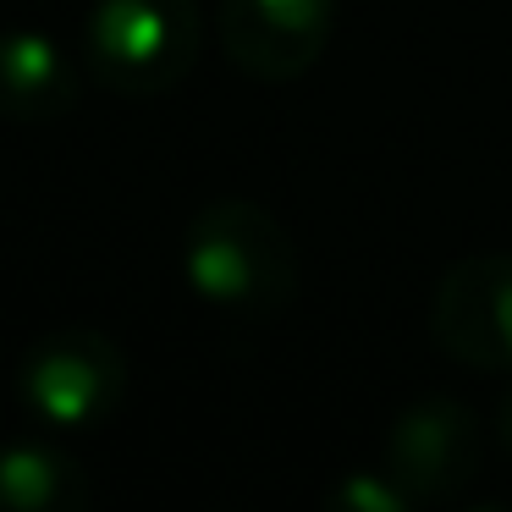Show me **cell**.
<instances>
[{
  "mask_svg": "<svg viewBox=\"0 0 512 512\" xmlns=\"http://www.w3.org/2000/svg\"><path fill=\"white\" fill-rule=\"evenodd\" d=\"M182 270L193 292L226 314H276L298 292V254L270 210L248 199H215L182 237Z\"/></svg>",
  "mask_w": 512,
  "mask_h": 512,
  "instance_id": "obj_1",
  "label": "cell"
},
{
  "mask_svg": "<svg viewBox=\"0 0 512 512\" xmlns=\"http://www.w3.org/2000/svg\"><path fill=\"white\" fill-rule=\"evenodd\" d=\"M204 45L199 0H100L83 28V67L127 100L171 94Z\"/></svg>",
  "mask_w": 512,
  "mask_h": 512,
  "instance_id": "obj_2",
  "label": "cell"
},
{
  "mask_svg": "<svg viewBox=\"0 0 512 512\" xmlns=\"http://www.w3.org/2000/svg\"><path fill=\"white\" fill-rule=\"evenodd\" d=\"M127 380V358L100 331H56L28 347L17 369L28 413L50 430H94L116 413Z\"/></svg>",
  "mask_w": 512,
  "mask_h": 512,
  "instance_id": "obj_3",
  "label": "cell"
},
{
  "mask_svg": "<svg viewBox=\"0 0 512 512\" xmlns=\"http://www.w3.org/2000/svg\"><path fill=\"white\" fill-rule=\"evenodd\" d=\"M430 331L446 358L468 369L507 375L512 369V259L474 254L452 265L435 287Z\"/></svg>",
  "mask_w": 512,
  "mask_h": 512,
  "instance_id": "obj_4",
  "label": "cell"
},
{
  "mask_svg": "<svg viewBox=\"0 0 512 512\" xmlns=\"http://www.w3.org/2000/svg\"><path fill=\"white\" fill-rule=\"evenodd\" d=\"M336 23V0H221L215 28L248 78L287 83L320 61Z\"/></svg>",
  "mask_w": 512,
  "mask_h": 512,
  "instance_id": "obj_5",
  "label": "cell"
},
{
  "mask_svg": "<svg viewBox=\"0 0 512 512\" xmlns=\"http://www.w3.org/2000/svg\"><path fill=\"white\" fill-rule=\"evenodd\" d=\"M386 474L419 496H452L479 474V419L452 397H424L386 435Z\"/></svg>",
  "mask_w": 512,
  "mask_h": 512,
  "instance_id": "obj_6",
  "label": "cell"
},
{
  "mask_svg": "<svg viewBox=\"0 0 512 512\" xmlns=\"http://www.w3.org/2000/svg\"><path fill=\"white\" fill-rule=\"evenodd\" d=\"M78 105V67L50 34L12 28L0 34V116L6 122H56Z\"/></svg>",
  "mask_w": 512,
  "mask_h": 512,
  "instance_id": "obj_7",
  "label": "cell"
},
{
  "mask_svg": "<svg viewBox=\"0 0 512 512\" xmlns=\"http://www.w3.org/2000/svg\"><path fill=\"white\" fill-rule=\"evenodd\" d=\"M89 507V479L56 446L0 452V512H78Z\"/></svg>",
  "mask_w": 512,
  "mask_h": 512,
  "instance_id": "obj_8",
  "label": "cell"
},
{
  "mask_svg": "<svg viewBox=\"0 0 512 512\" xmlns=\"http://www.w3.org/2000/svg\"><path fill=\"white\" fill-rule=\"evenodd\" d=\"M331 501H336V507H358V512H380V507H386V512H402L413 496L386 474V468H380V474H353V479H342V485L331 490Z\"/></svg>",
  "mask_w": 512,
  "mask_h": 512,
  "instance_id": "obj_9",
  "label": "cell"
},
{
  "mask_svg": "<svg viewBox=\"0 0 512 512\" xmlns=\"http://www.w3.org/2000/svg\"><path fill=\"white\" fill-rule=\"evenodd\" d=\"M501 446H507V452H512V397L501 402Z\"/></svg>",
  "mask_w": 512,
  "mask_h": 512,
  "instance_id": "obj_10",
  "label": "cell"
}]
</instances>
